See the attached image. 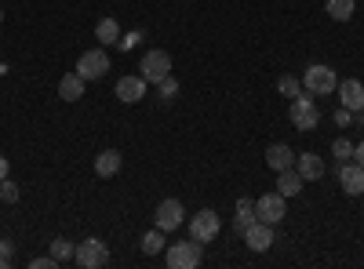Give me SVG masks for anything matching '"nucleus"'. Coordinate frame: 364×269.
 Instances as JSON below:
<instances>
[{"mask_svg":"<svg viewBox=\"0 0 364 269\" xmlns=\"http://www.w3.org/2000/svg\"><path fill=\"white\" fill-rule=\"evenodd\" d=\"M200 258H204V244L193 241V236L190 241H178V244H168V251H164V262L171 269H197Z\"/></svg>","mask_w":364,"mask_h":269,"instance_id":"nucleus-1","label":"nucleus"},{"mask_svg":"<svg viewBox=\"0 0 364 269\" xmlns=\"http://www.w3.org/2000/svg\"><path fill=\"white\" fill-rule=\"evenodd\" d=\"M302 87H306L310 95L324 99V95H331L339 87V77H336V70H331V66L314 62V66H306V73H302Z\"/></svg>","mask_w":364,"mask_h":269,"instance_id":"nucleus-2","label":"nucleus"},{"mask_svg":"<svg viewBox=\"0 0 364 269\" xmlns=\"http://www.w3.org/2000/svg\"><path fill=\"white\" fill-rule=\"evenodd\" d=\"M291 124L299 128V131H314L317 124H321V109H317V102H314V95L302 87V92L291 99Z\"/></svg>","mask_w":364,"mask_h":269,"instance_id":"nucleus-3","label":"nucleus"},{"mask_svg":"<svg viewBox=\"0 0 364 269\" xmlns=\"http://www.w3.org/2000/svg\"><path fill=\"white\" fill-rule=\"evenodd\" d=\"M139 77L146 84H161L164 77H171V55L168 51H146L139 62Z\"/></svg>","mask_w":364,"mask_h":269,"instance_id":"nucleus-4","label":"nucleus"},{"mask_svg":"<svg viewBox=\"0 0 364 269\" xmlns=\"http://www.w3.org/2000/svg\"><path fill=\"white\" fill-rule=\"evenodd\" d=\"M219 233H223V222L215 215V207H204V212H197L190 219V236H193V241H200V244H211Z\"/></svg>","mask_w":364,"mask_h":269,"instance_id":"nucleus-5","label":"nucleus"},{"mask_svg":"<svg viewBox=\"0 0 364 269\" xmlns=\"http://www.w3.org/2000/svg\"><path fill=\"white\" fill-rule=\"evenodd\" d=\"M73 262H77V265H84V269H102V265L109 262V248L99 241V236H87V241H80V244H77Z\"/></svg>","mask_w":364,"mask_h":269,"instance_id":"nucleus-6","label":"nucleus"},{"mask_svg":"<svg viewBox=\"0 0 364 269\" xmlns=\"http://www.w3.org/2000/svg\"><path fill=\"white\" fill-rule=\"evenodd\" d=\"M77 73L84 77V84H87V80H102V77L109 73V55H106L102 48L84 51V55L77 58Z\"/></svg>","mask_w":364,"mask_h":269,"instance_id":"nucleus-7","label":"nucleus"},{"mask_svg":"<svg viewBox=\"0 0 364 269\" xmlns=\"http://www.w3.org/2000/svg\"><path fill=\"white\" fill-rule=\"evenodd\" d=\"M255 215L262 219V222H269V226H277L288 212H284V197L273 190V193H262L259 200H255Z\"/></svg>","mask_w":364,"mask_h":269,"instance_id":"nucleus-8","label":"nucleus"},{"mask_svg":"<svg viewBox=\"0 0 364 269\" xmlns=\"http://www.w3.org/2000/svg\"><path fill=\"white\" fill-rule=\"evenodd\" d=\"M336 95H339L343 109H350V113H360V109H364V84H360L357 77H350V80H339Z\"/></svg>","mask_w":364,"mask_h":269,"instance_id":"nucleus-9","label":"nucleus"},{"mask_svg":"<svg viewBox=\"0 0 364 269\" xmlns=\"http://www.w3.org/2000/svg\"><path fill=\"white\" fill-rule=\"evenodd\" d=\"M339 182H343V193L346 197H360L364 193V168L357 160L339 164Z\"/></svg>","mask_w":364,"mask_h":269,"instance_id":"nucleus-10","label":"nucleus"},{"mask_svg":"<svg viewBox=\"0 0 364 269\" xmlns=\"http://www.w3.org/2000/svg\"><path fill=\"white\" fill-rule=\"evenodd\" d=\"M182 215H186V212H182V200H161L157 204V229H164V233H171V229H178L182 226Z\"/></svg>","mask_w":364,"mask_h":269,"instance_id":"nucleus-11","label":"nucleus"},{"mask_svg":"<svg viewBox=\"0 0 364 269\" xmlns=\"http://www.w3.org/2000/svg\"><path fill=\"white\" fill-rule=\"evenodd\" d=\"M240 236H245V244L252 248V251H266L269 244H273V226L269 222H262V219H255L245 233H240Z\"/></svg>","mask_w":364,"mask_h":269,"instance_id":"nucleus-12","label":"nucleus"},{"mask_svg":"<svg viewBox=\"0 0 364 269\" xmlns=\"http://www.w3.org/2000/svg\"><path fill=\"white\" fill-rule=\"evenodd\" d=\"M146 80L142 77H120L117 80V99L120 102H128V106H135V102H142L146 99Z\"/></svg>","mask_w":364,"mask_h":269,"instance_id":"nucleus-13","label":"nucleus"},{"mask_svg":"<svg viewBox=\"0 0 364 269\" xmlns=\"http://www.w3.org/2000/svg\"><path fill=\"white\" fill-rule=\"evenodd\" d=\"M266 164H269V171H288V168H295V149H291L288 142H273V146L266 149Z\"/></svg>","mask_w":364,"mask_h":269,"instance_id":"nucleus-14","label":"nucleus"},{"mask_svg":"<svg viewBox=\"0 0 364 269\" xmlns=\"http://www.w3.org/2000/svg\"><path fill=\"white\" fill-rule=\"evenodd\" d=\"M295 171L302 175V182H317V178L324 175V160L317 153H299L295 157Z\"/></svg>","mask_w":364,"mask_h":269,"instance_id":"nucleus-15","label":"nucleus"},{"mask_svg":"<svg viewBox=\"0 0 364 269\" xmlns=\"http://www.w3.org/2000/svg\"><path fill=\"white\" fill-rule=\"evenodd\" d=\"M58 99H66V102H77V99H84V77L73 70V73H66L63 80H58Z\"/></svg>","mask_w":364,"mask_h":269,"instance_id":"nucleus-16","label":"nucleus"},{"mask_svg":"<svg viewBox=\"0 0 364 269\" xmlns=\"http://www.w3.org/2000/svg\"><path fill=\"white\" fill-rule=\"evenodd\" d=\"M299 190H302V175L295 171V168H288V171H277V193L288 200V197H299Z\"/></svg>","mask_w":364,"mask_h":269,"instance_id":"nucleus-17","label":"nucleus"},{"mask_svg":"<svg viewBox=\"0 0 364 269\" xmlns=\"http://www.w3.org/2000/svg\"><path fill=\"white\" fill-rule=\"evenodd\" d=\"M255 219H259V215H255V200L240 197V200H237V215H233V229H237V233H245Z\"/></svg>","mask_w":364,"mask_h":269,"instance_id":"nucleus-18","label":"nucleus"},{"mask_svg":"<svg viewBox=\"0 0 364 269\" xmlns=\"http://www.w3.org/2000/svg\"><path fill=\"white\" fill-rule=\"evenodd\" d=\"M120 171V153L117 149H102V153L95 157V175L99 178H113Z\"/></svg>","mask_w":364,"mask_h":269,"instance_id":"nucleus-19","label":"nucleus"},{"mask_svg":"<svg viewBox=\"0 0 364 269\" xmlns=\"http://www.w3.org/2000/svg\"><path fill=\"white\" fill-rule=\"evenodd\" d=\"M324 11L336 22H350L353 11H357V0H324Z\"/></svg>","mask_w":364,"mask_h":269,"instance_id":"nucleus-20","label":"nucleus"},{"mask_svg":"<svg viewBox=\"0 0 364 269\" xmlns=\"http://www.w3.org/2000/svg\"><path fill=\"white\" fill-rule=\"evenodd\" d=\"M95 40H99V44H120V26H117V18H102V22L95 26Z\"/></svg>","mask_w":364,"mask_h":269,"instance_id":"nucleus-21","label":"nucleus"},{"mask_svg":"<svg viewBox=\"0 0 364 269\" xmlns=\"http://www.w3.org/2000/svg\"><path fill=\"white\" fill-rule=\"evenodd\" d=\"M73 255H77V244H73V241H66V236H58V241H51V258H55L58 265H66Z\"/></svg>","mask_w":364,"mask_h":269,"instance_id":"nucleus-22","label":"nucleus"},{"mask_svg":"<svg viewBox=\"0 0 364 269\" xmlns=\"http://www.w3.org/2000/svg\"><path fill=\"white\" fill-rule=\"evenodd\" d=\"M142 251H146V255H161V251H164V229H149V233L142 236Z\"/></svg>","mask_w":364,"mask_h":269,"instance_id":"nucleus-23","label":"nucleus"},{"mask_svg":"<svg viewBox=\"0 0 364 269\" xmlns=\"http://www.w3.org/2000/svg\"><path fill=\"white\" fill-rule=\"evenodd\" d=\"M331 157H336L339 164L353 160V142L350 138H336V142H331Z\"/></svg>","mask_w":364,"mask_h":269,"instance_id":"nucleus-24","label":"nucleus"},{"mask_svg":"<svg viewBox=\"0 0 364 269\" xmlns=\"http://www.w3.org/2000/svg\"><path fill=\"white\" fill-rule=\"evenodd\" d=\"M277 87H281V95H284V99H295V95L302 92V80L288 73V77H281V80H277Z\"/></svg>","mask_w":364,"mask_h":269,"instance_id":"nucleus-25","label":"nucleus"},{"mask_svg":"<svg viewBox=\"0 0 364 269\" xmlns=\"http://www.w3.org/2000/svg\"><path fill=\"white\" fill-rule=\"evenodd\" d=\"M157 92H161V102H171V99L178 95V80H175V77H164V80L157 84Z\"/></svg>","mask_w":364,"mask_h":269,"instance_id":"nucleus-26","label":"nucleus"},{"mask_svg":"<svg viewBox=\"0 0 364 269\" xmlns=\"http://www.w3.org/2000/svg\"><path fill=\"white\" fill-rule=\"evenodd\" d=\"M0 200H4V204H15V200H18V186L8 182V178L0 182Z\"/></svg>","mask_w":364,"mask_h":269,"instance_id":"nucleus-27","label":"nucleus"},{"mask_svg":"<svg viewBox=\"0 0 364 269\" xmlns=\"http://www.w3.org/2000/svg\"><path fill=\"white\" fill-rule=\"evenodd\" d=\"M11 258H15V244L11 241H0V269L11 265Z\"/></svg>","mask_w":364,"mask_h":269,"instance_id":"nucleus-28","label":"nucleus"},{"mask_svg":"<svg viewBox=\"0 0 364 269\" xmlns=\"http://www.w3.org/2000/svg\"><path fill=\"white\" fill-rule=\"evenodd\" d=\"M29 269H58V262H55L51 255H41V258L29 262Z\"/></svg>","mask_w":364,"mask_h":269,"instance_id":"nucleus-29","label":"nucleus"},{"mask_svg":"<svg viewBox=\"0 0 364 269\" xmlns=\"http://www.w3.org/2000/svg\"><path fill=\"white\" fill-rule=\"evenodd\" d=\"M336 124H339V128H350V124H353V113L339 106V109H336Z\"/></svg>","mask_w":364,"mask_h":269,"instance_id":"nucleus-30","label":"nucleus"},{"mask_svg":"<svg viewBox=\"0 0 364 269\" xmlns=\"http://www.w3.org/2000/svg\"><path fill=\"white\" fill-rule=\"evenodd\" d=\"M353 160L364 168V142H357V146H353Z\"/></svg>","mask_w":364,"mask_h":269,"instance_id":"nucleus-31","label":"nucleus"},{"mask_svg":"<svg viewBox=\"0 0 364 269\" xmlns=\"http://www.w3.org/2000/svg\"><path fill=\"white\" fill-rule=\"evenodd\" d=\"M8 178V157H0V182Z\"/></svg>","mask_w":364,"mask_h":269,"instance_id":"nucleus-32","label":"nucleus"},{"mask_svg":"<svg viewBox=\"0 0 364 269\" xmlns=\"http://www.w3.org/2000/svg\"><path fill=\"white\" fill-rule=\"evenodd\" d=\"M353 121H357V128L364 131V109H360V113H353Z\"/></svg>","mask_w":364,"mask_h":269,"instance_id":"nucleus-33","label":"nucleus"},{"mask_svg":"<svg viewBox=\"0 0 364 269\" xmlns=\"http://www.w3.org/2000/svg\"><path fill=\"white\" fill-rule=\"evenodd\" d=\"M0 22H4V11H0Z\"/></svg>","mask_w":364,"mask_h":269,"instance_id":"nucleus-34","label":"nucleus"}]
</instances>
